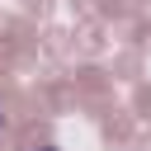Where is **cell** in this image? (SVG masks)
I'll use <instances>...</instances> for the list:
<instances>
[{
  "label": "cell",
  "mask_w": 151,
  "mask_h": 151,
  "mask_svg": "<svg viewBox=\"0 0 151 151\" xmlns=\"http://www.w3.org/2000/svg\"><path fill=\"white\" fill-rule=\"evenodd\" d=\"M42 151H57V146H42Z\"/></svg>",
  "instance_id": "6da1fadb"
}]
</instances>
